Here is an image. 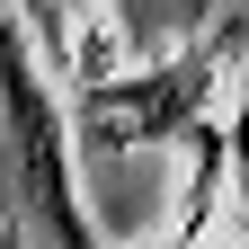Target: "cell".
<instances>
[{
    "mask_svg": "<svg viewBox=\"0 0 249 249\" xmlns=\"http://www.w3.org/2000/svg\"><path fill=\"white\" fill-rule=\"evenodd\" d=\"M205 98H213V53H187V62H151L134 71L124 62L116 80H89L80 89V134L89 151H142L160 134H205Z\"/></svg>",
    "mask_w": 249,
    "mask_h": 249,
    "instance_id": "6da1fadb",
    "label": "cell"
},
{
    "mask_svg": "<svg viewBox=\"0 0 249 249\" xmlns=\"http://www.w3.org/2000/svg\"><path fill=\"white\" fill-rule=\"evenodd\" d=\"M0 116L18 134V169H27V205L45 213V231L62 249H98L80 223V196H71V142H62V116L36 80V53H27L18 27H0Z\"/></svg>",
    "mask_w": 249,
    "mask_h": 249,
    "instance_id": "7a4b0ae2",
    "label": "cell"
},
{
    "mask_svg": "<svg viewBox=\"0 0 249 249\" xmlns=\"http://www.w3.org/2000/svg\"><path fill=\"white\" fill-rule=\"evenodd\" d=\"M223 160H231V187H240V213H249V80H240V116L223 134Z\"/></svg>",
    "mask_w": 249,
    "mask_h": 249,
    "instance_id": "3957f363",
    "label": "cell"
},
{
    "mask_svg": "<svg viewBox=\"0 0 249 249\" xmlns=\"http://www.w3.org/2000/svg\"><path fill=\"white\" fill-rule=\"evenodd\" d=\"M160 249H213V240H205V223H196V231H178V240H160Z\"/></svg>",
    "mask_w": 249,
    "mask_h": 249,
    "instance_id": "277c9868",
    "label": "cell"
},
{
    "mask_svg": "<svg viewBox=\"0 0 249 249\" xmlns=\"http://www.w3.org/2000/svg\"><path fill=\"white\" fill-rule=\"evenodd\" d=\"M0 249H18V240H0Z\"/></svg>",
    "mask_w": 249,
    "mask_h": 249,
    "instance_id": "5b68a950",
    "label": "cell"
}]
</instances>
